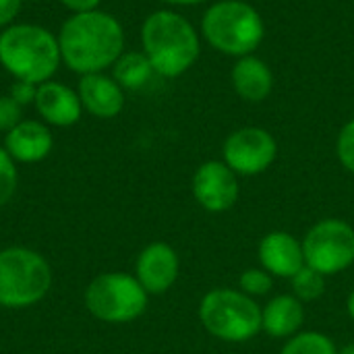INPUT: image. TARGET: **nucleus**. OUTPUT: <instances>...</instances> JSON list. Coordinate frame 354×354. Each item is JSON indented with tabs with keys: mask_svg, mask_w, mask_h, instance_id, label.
I'll return each instance as SVG.
<instances>
[{
	"mask_svg": "<svg viewBox=\"0 0 354 354\" xmlns=\"http://www.w3.org/2000/svg\"><path fill=\"white\" fill-rule=\"evenodd\" d=\"M77 93L83 106V112L108 120L116 118L124 108V89L114 81L112 75L91 73L81 75L77 83Z\"/></svg>",
	"mask_w": 354,
	"mask_h": 354,
	"instance_id": "13",
	"label": "nucleus"
},
{
	"mask_svg": "<svg viewBox=\"0 0 354 354\" xmlns=\"http://www.w3.org/2000/svg\"><path fill=\"white\" fill-rule=\"evenodd\" d=\"M8 95L19 104V106H33L35 102V95H37V85L29 83V81H12L10 89H8Z\"/></svg>",
	"mask_w": 354,
	"mask_h": 354,
	"instance_id": "25",
	"label": "nucleus"
},
{
	"mask_svg": "<svg viewBox=\"0 0 354 354\" xmlns=\"http://www.w3.org/2000/svg\"><path fill=\"white\" fill-rule=\"evenodd\" d=\"M280 354H338V351L322 332H299L284 344Z\"/></svg>",
	"mask_w": 354,
	"mask_h": 354,
	"instance_id": "19",
	"label": "nucleus"
},
{
	"mask_svg": "<svg viewBox=\"0 0 354 354\" xmlns=\"http://www.w3.org/2000/svg\"><path fill=\"white\" fill-rule=\"evenodd\" d=\"M338 354H354V344H348V346H344L342 351Z\"/></svg>",
	"mask_w": 354,
	"mask_h": 354,
	"instance_id": "30",
	"label": "nucleus"
},
{
	"mask_svg": "<svg viewBox=\"0 0 354 354\" xmlns=\"http://www.w3.org/2000/svg\"><path fill=\"white\" fill-rule=\"evenodd\" d=\"M164 4H170V6H195V4H201L205 0H160Z\"/></svg>",
	"mask_w": 354,
	"mask_h": 354,
	"instance_id": "28",
	"label": "nucleus"
},
{
	"mask_svg": "<svg viewBox=\"0 0 354 354\" xmlns=\"http://www.w3.org/2000/svg\"><path fill=\"white\" fill-rule=\"evenodd\" d=\"M292 280V290H295V297L301 301V303H307V301H315L324 295L326 290V276L319 274L317 270L309 268L307 263L290 278Z\"/></svg>",
	"mask_w": 354,
	"mask_h": 354,
	"instance_id": "20",
	"label": "nucleus"
},
{
	"mask_svg": "<svg viewBox=\"0 0 354 354\" xmlns=\"http://www.w3.org/2000/svg\"><path fill=\"white\" fill-rule=\"evenodd\" d=\"M62 64L58 37L35 23H12L0 31V66L17 81L41 85Z\"/></svg>",
	"mask_w": 354,
	"mask_h": 354,
	"instance_id": "3",
	"label": "nucleus"
},
{
	"mask_svg": "<svg viewBox=\"0 0 354 354\" xmlns=\"http://www.w3.org/2000/svg\"><path fill=\"white\" fill-rule=\"evenodd\" d=\"M222 156L239 176H255L274 164L278 143L261 127H243L226 137Z\"/></svg>",
	"mask_w": 354,
	"mask_h": 354,
	"instance_id": "9",
	"label": "nucleus"
},
{
	"mask_svg": "<svg viewBox=\"0 0 354 354\" xmlns=\"http://www.w3.org/2000/svg\"><path fill=\"white\" fill-rule=\"evenodd\" d=\"M203 328L224 342H247L261 330V309L255 301L232 288H214L199 303Z\"/></svg>",
	"mask_w": 354,
	"mask_h": 354,
	"instance_id": "6",
	"label": "nucleus"
},
{
	"mask_svg": "<svg viewBox=\"0 0 354 354\" xmlns=\"http://www.w3.org/2000/svg\"><path fill=\"white\" fill-rule=\"evenodd\" d=\"M230 83L239 97H243L245 102L257 104V102H263L272 93L274 73L266 64V60H261L255 54H249V56L236 58L230 71Z\"/></svg>",
	"mask_w": 354,
	"mask_h": 354,
	"instance_id": "16",
	"label": "nucleus"
},
{
	"mask_svg": "<svg viewBox=\"0 0 354 354\" xmlns=\"http://www.w3.org/2000/svg\"><path fill=\"white\" fill-rule=\"evenodd\" d=\"M66 10H71L73 15L77 12H89V10H97L102 0H58Z\"/></svg>",
	"mask_w": 354,
	"mask_h": 354,
	"instance_id": "27",
	"label": "nucleus"
},
{
	"mask_svg": "<svg viewBox=\"0 0 354 354\" xmlns=\"http://www.w3.org/2000/svg\"><path fill=\"white\" fill-rule=\"evenodd\" d=\"M201 35L216 52L243 58L259 48L266 25L253 4L245 0H218L201 19Z\"/></svg>",
	"mask_w": 354,
	"mask_h": 354,
	"instance_id": "4",
	"label": "nucleus"
},
{
	"mask_svg": "<svg viewBox=\"0 0 354 354\" xmlns=\"http://www.w3.org/2000/svg\"><path fill=\"white\" fill-rule=\"evenodd\" d=\"M239 286H241V292L249 295L251 299L268 295L272 290V274H268L266 270H255V268L245 270L239 278Z\"/></svg>",
	"mask_w": 354,
	"mask_h": 354,
	"instance_id": "22",
	"label": "nucleus"
},
{
	"mask_svg": "<svg viewBox=\"0 0 354 354\" xmlns=\"http://www.w3.org/2000/svg\"><path fill=\"white\" fill-rule=\"evenodd\" d=\"M33 108L39 114L41 122H46L48 127H58V129L77 124L83 112L77 89L54 79L37 85Z\"/></svg>",
	"mask_w": 354,
	"mask_h": 354,
	"instance_id": "12",
	"label": "nucleus"
},
{
	"mask_svg": "<svg viewBox=\"0 0 354 354\" xmlns=\"http://www.w3.org/2000/svg\"><path fill=\"white\" fill-rule=\"evenodd\" d=\"M239 174L226 162H203L193 174V195L205 212L220 214L230 209L239 201Z\"/></svg>",
	"mask_w": 354,
	"mask_h": 354,
	"instance_id": "10",
	"label": "nucleus"
},
{
	"mask_svg": "<svg viewBox=\"0 0 354 354\" xmlns=\"http://www.w3.org/2000/svg\"><path fill=\"white\" fill-rule=\"evenodd\" d=\"M21 8H23V0H0V31L17 23Z\"/></svg>",
	"mask_w": 354,
	"mask_h": 354,
	"instance_id": "26",
	"label": "nucleus"
},
{
	"mask_svg": "<svg viewBox=\"0 0 354 354\" xmlns=\"http://www.w3.org/2000/svg\"><path fill=\"white\" fill-rule=\"evenodd\" d=\"M52 288V268L37 251L8 247L0 251V307L27 309L46 299Z\"/></svg>",
	"mask_w": 354,
	"mask_h": 354,
	"instance_id": "5",
	"label": "nucleus"
},
{
	"mask_svg": "<svg viewBox=\"0 0 354 354\" xmlns=\"http://www.w3.org/2000/svg\"><path fill=\"white\" fill-rule=\"evenodd\" d=\"M180 272V261L176 251L168 243H151L147 245L135 263V278L145 288L147 295H164L168 292Z\"/></svg>",
	"mask_w": 354,
	"mask_h": 354,
	"instance_id": "11",
	"label": "nucleus"
},
{
	"mask_svg": "<svg viewBox=\"0 0 354 354\" xmlns=\"http://www.w3.org/2000/svg\"><path fill=\"white\" fill-rule=\"evenodd\" d=\"M336 153L340 164L354 174V118L348 120L342 131L338 133V141H336Z\"/></svg>",
	"mask_w": 354,
	"mask_h": 354,
	"instance_id": "23",
	"label": "nucleus"
},
{
	"mask_svg": "<svg viewBox=\"0 0 354 354\" xmlns=\"http://www.w3.org/2000/svg\"><path fill=\"white\" fill-rule=\"evenodd\" d=\"M303 253L305 263L319 274H340L354 261V228L344 220H322L307 232Z\"/></svg>",
	"mask_w": 354,
	"mask_h": 354,
	"instance_id": "8",
	"label": "nucleus"
},
{
	"mask_svg": "<svg viewBox=\"0 0 354 354\" xmlns=\"http://www.w3.org/2000/svg\"><path fill=\"white\" fill-rule=\"evenodd\" d=\"M2 147L17 164H37L50 156L54 137L46 122L23 118L15 129L4 133Z\"/></svg>",
	"mask_w": 354,
	"mask_h": 354,
	"instance_id": "14",
	"label": "nucleus"
},
{
	"mask_svg": "<svg viewBox=\"0 0 354 354\" xmlns=\"http://www.w3.org/2000/svg\"><path fill=\"white\" fill-rule=\"evenodd\" d=\"M153 75H156V71H153L149 58L143 54V50L141 52L124 50L112 66V77L124 91H137V89L145 87Z\"/></svg>",
	"mask_w": 354,
	"mask_h": 354,
	"instance_id": "18",
	"label": "nucleus"
},
{
	"mask_svg": "<svg viewBox=\"0 0 354 354\" xmlns=\"http://www.w3.org/2000/svg\"><path fill=\"white\" fill-rule=\"evenodd\" d=\"M23 120V106H19L8 93L0 95V131L8 133Z\"/></svg>",
	"mask_w": 354,
	"mask_h": 354,
	"instance_id": "24",
	"label": "nucleus"
},
{
	"mask_svg": "<svg viewBox=\"0 0 354 354\" xmlns=\"http://www.w3.org/2000/svg\"><path fill=\"white\" fill-rule=\"evenodd\" d=\"M17 183H19L17 162L8 156L4 147H0V207H4L12 199L17 191Z\"/></svg>",
	"mask_w": 354,
	"mask_h": 354,
	"instance_id": "21",
	"label": "nucleus"
},
{
	"mask_svg": "<svg viewBox=\"0 0 354 354\" xmlns=\"http://www.w3.org/2000/svg\"><path fill=\"white\" fill-rule=\"evenodd\" d=\"M259 261L268 274L292 278L305 266L303 243L282 230L270 232L259 243Z\"/></svg>",
	"mask_w": 354,
	"mask_h": 354,
	"instance_id": "15",
	"label": "nucleus"
},
{
	"mask_svg": "<svg viewBox=\"0 0 354 354\" xmlns=\"http://www.w3.org/2000/svg\"><path fill=\"white\" fill-rule=\"evenodd\" d=\"M346 309H348V315L353 317V322H354V290L351 292L348 301H346Z\"/></svg>",
	"mask_w": 354,
	"mask_h": 354,
	"instance_id": "29",
	"label": "nucleus"
},
{
	"mask_svg": "<svg viewBox=\"0 0 354 354\" xmlns=\"http://www.w3.org/2000/svg\"><path fill=\"white\" fill-rule=\"evenodd\" d=\"M305 322V307L292 295L274 297L261 309V330L272 338H292Z\"/></svg>",
	"mask_w": 354,
	"mask_h": 354,
	"instance_id": "17",
	"label": "nucleus"
},
{
	"mask_svg": "<svg viewBox=\"0 0 354 354\" xmlns=\"http://www.w3.org/2000/svg\"><path fill=\"white\" fill-rule=\"evenodd\" d=\"M141 48L156 75L180 77L199 58L201 39L193 23L176 10H153L141 25Z\"/></svg>",
	"mask_w": 354,
	"mask_h": 354,
	"instance_id": "2",
	"label": "nucleus"
},
{
	"mask_svg": "<svg viewBox=\"0 0 354 354\" xmlns=\"http://www.w3.org/2000/svg\"><path fill=\"white\" fill-rule=\"evenodd\" d=\"M149 295L139 280L124 272H104L85 288L87 311L104 324H129L147 309Z\"/></svg>",
	"mask_w": 354,
	"mask_h": 354,
	"instance_id": "7",
	"label": "nucleus"
},
{
	"mask_svg": "<svg viewBox=\"0 0 354 354\" xmlns=\"http://www.w3.org/2000/svg\"><path fill=\"white\" fill-rule=\"evenodd\" d=\"M23 2H25V0H23ZM31 2H39V0H31Z\"/></svg>",
	"mask_w": 354,
	"mask_h": 354,
	"instance_id": "31",
	"label": "nucleus"
},
{
	"mask_svg": "<svg viewBox=\"0 0 354 354\" xmlns=\"http://www.w3.org/2000/svg\"><path fill=\"white\" fill-rule=\"evenodd\" d=\"M62 64L81 75L106 73L124 52V29L106 10L77 12L64 19L58 33Z\"/></svg>",
	"mask_w": 354,
	"mask_h": 354,
	"instance_id": "1",
	"label": "nucleus"
}]
</instances>
